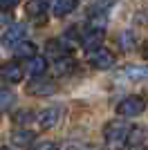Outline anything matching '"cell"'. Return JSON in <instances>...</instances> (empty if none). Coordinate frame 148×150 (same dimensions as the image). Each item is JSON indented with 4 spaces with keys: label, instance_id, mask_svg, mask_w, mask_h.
I'll use <instances>...</instances> for the list:
<instances>
[{
    "label": "cell",
    "instance_id": "obj_1",
    "mask_svg": "<svg viewBox=\"0 0 148 150\" xmlns=\"http://www.w3.org/2000/svg\"><path fill=\"white\" fill-rule=\"evenodd\" d=\"M146 110V101L142 96H126L117 103V114L119 117H139Z\"/></svg>",
    "mask_w": 148,
    "mask_h": 150
},
{
    "label": "cell",
    "instance_id": "obj_2",
    "mask_svg": "<svg viewBox=\"0 0 148 150\" xmlns=\"http://www.w3.org/2000/svg\"><path fill=\"white\" fill-rule=\"evenodd\" d=\"M88 63H90L94 69H110V67H115L117 58H115V54H112L110 50L97 47V50H92L88 54Z\"/></svg>",
    "mask_w": 148,
    "mask_h": 150
},
{
    "label": "cell",
    "instance_id": "obj_3",
    "mask_svg": "<svg viewBox=\"0 0 148 150\" xmlns=\"http://www.w3.org/2000/svg\"><path fill=\"white\" fill-rule=\"evenodd\" d=\"M25 36H27V25L25 23H11L5 29V34H2V45L14 50L20 40H25Z\"/></svg>",
    "mask_w": 148,
    "mask_h": 150
},
{
    "label": "cell",
    "instance_id": "obj_4",
    "mask_svg": "<svg viewBox=\"0 0 148 150\" xmlns=\"http://www.w3.org/2000/svg\"><path fill=\"white\" fill-rule=\"evenodd\" d=\"M126 134H128V125L123 121H108L103 125V139L108 144H121L126 141Z\"/></svg>",
    "mask_w": 148,
    "mask_h": 150
},
{
    "label": "cell",
    "instance_id": "obj_5",
    "mask_svg": "<svg viewBox=\"0 0 148 150\" xmlns=\"http://www.w3.org/2000/svg\"><path fill=\"white\" fill-rule=\"evenodd\" d=\"M27 92H29L31 96H49V94L56 92V85H54V81H49V79L34 76L31 83L27 85Z\"/></svg>",
    "mask_w": 148,
    "mask_h": 150
},
{
    "label": "cell",
    "instance_id": "obj_6",
    "mask_svg": "<svg viewBox=\"0 0 148 150\" xmlns=\"http://www.w3.org/2000/svg\"><path fill=\"white\" fill-rule=\"evenodd\" d=\"M23 74H25V69L16 61H7V63L0 65V79L5 83H20Z\"/></svg>",
    "mask_w": 148,
    "mask_h": 150
},
{
    "label": "cell",
    "instance_id": "obj_7",
    "mask_svg": "<svg viewBox=\"0 0 148 150\" xmlns=\"http://www.w3.org/2000/svg\"><path fill=\"white\" fill-rule=\"evenodd\" d=\"M58 119H61V108H47V110H43V112L36 114V121H38V125H41L43 130L54 128V125L58 123Z\"/></svg>",
    "mask_w": 148,
    "mask_h": 150
},
{
    "label": "cell",
    "instance_id": "obj_8",
    "mask_svg": "<svg viewBox=\"0 0 148 150\" xmlns=\"http://www.w3.org/2000/svg\"><path fill=\"white\" fill-rule=\"evenodd\" d=\"M34 141H36V132L27 130V128H16L11 132V144L16 148H29L34 146Z\"/></svg>",
    "mask_w": 148,
    "mask_h": 150
},
{
    "label": "cell",
    "instance_id": "obj_9",
    "mask_svg": "<svg viewBox=\"0 0 148 150\" xmlns=\"http://www.w3.org/2000/svg\"><path fill=\"white\" fill-rule=\"evenodd\" d=\"M144 141H146V130H144L142 125L128 128V134H126V141H123L128 148H142Z\"/></svg>",
    "mask_w": 148,
    "mask_h": 150
},
{
    "label": "cell",
    "instance_id": "obj_10",
    "mask_svg": "<svg viewBox=\"0 0 148 150\" xmlns=\"http://www.w3.org/2000/svg\"><path fill=\"white\" fill-rule=\"evenodd\" d=\"M74 67H76V61H74L70 54H63V56H56V58H54V74H56V76L70 74Z\"/></svg>",
    "mask_w": 148,
    "mask_h": 150
},
{
    "label": "cell",
    "instance_id": "obj_11",
    "mask_svg": "<svg viewBox=\"0 0 148 150\" xmlns=\"http://www.w3.org/2000/svg\"><path fill=\"white\" fill-rule=\"evenodd\" d=\"M79 5V0H54V5H52V13H54L56 18H63V16H68L76 9Z\"/></svg>",
    "mask_w": 148,
    "mask_h": 150
},
{
    "label": "cell",
    "instance_id": "obj_12",
    "mask_svg": "<svg viewBox=\"0 0 148 150\" xmlns=\"http://www.w3.org/2000/svg\"><path fill=\"white\" fill-rule=\"evenodd\" d=\"M47 58L45 56H31L29 61H27V72H29L31 76H43L45 72H47Z\"/></svg>",
    "mask_w": 148,
    "mask_h": 150
},
{
    "label": "cell",
    "instance_id": "obj_13",
    "mask_svg": "<svg viewBox=\"0 0 148 150\" xmlns=\"http://www.w3.org/2000/svg\"><path fill=\"white\" fill-rule=\"evenodd\" d=\"M36 45L29 43V40H20L16 47H14V56L16 58H25V61H29L31 56H36Z\"/></svg>",
    "mask_w": 148,
    "mask_h": 150
},
{
    "label": "cell",
    "instance_id": "obj_14",
    "mask_svg": "<svg viewBox=\"0 0 148 150\" xmlns=\"http://www.w3.org/2000/svg\"><path fill=\"white\" fill-rule=\"evenodd\" d=\"M47 7H49V0H27L25 11H27V16H31V18H38V16H43V13L47 11Z\"/></svg>",
    "mask_w": 148,
    "mask_h": 150
},
{
    "label": "cell",
    "instance_id": "obj_15",
    "mask_svg": "<svg viewBox=\"0 0 148 150\" xmlns=\"http://www.w3.org/2000/svg\"><path fill=\"white\" fill-rule=\"evenodd\" d=\"M123 76L130 79V81H148V65L146 67H139V65H128L123 69Z\"/></svg>",
    "mask_w": 148,
    "mask_h": 150
},
{
    "label": "cell",
    "instance_id": "obj_16",
    "mask_svg": "<svg viewBox=\"0 0 148 150\" xmlns=\"http://www.w3.org/2000/svg\"><path fill=\"white\" fill-rule=\"evenodd\" d=\"M14 103H16V94H14L11 90H7V88H0V114L7 112V110H11Z\"/></svg>",
    "mask_w": 148,
    "mask_h": 150
},
{
    "label": "cell",
    "instance_id": "obj_17",
    "mask_svg": "<svg viewBox=\"0 0 148 150\" xmlns=\"http://www.w3.org/2000/svg\"><path fill=\"white\" fill-rule=\"evenodd\" d=\"M47 52L54 56H63L68 54V45H63V40H47Z\"/></svg>",
    "mask_w": 148,
    "mask_h": 150
},
{
    "label": "cell",
    "instance_id": "obj_18",
    "mask_svg": "<svg viewBox=\"0 0 148 150\" xmlns=\"http://www.w3.org/2000/svg\"><path fill=\"white\" fill-rule=\"evenodd\" d=\"M34 119H36V114L31 112V110H18V112L14 114V121H16V123H20V125L29 123V121H34Z\"/></svg>",
    "mask_w": 148,
    "mask_h": 150
},
{
    "label": "cell",
    "instance_id": "obj_19",
    "mask_svg": "<svg viewBox=\"0 0 148 150\" xmlns=\"http://www.w3.org/2000/svg\"><path fill=\"white\" fill-rule=\"evenodd\" d=\"M119 45H121L123 50H128L135 45V36L130 34V31H121V36H119Z\"/></svg>",
    "mask_w": 148,
    "mask_h": 150
},
{
    "label": "cell",
    "instance_id": "obj_20",
    "mask_svg": "<svg viewBox=\"0 0 148 150\" xmlns=\"http://www.w3.org/2000/svg\"><path fill=\"white\" fill-rule=\"evenodd\" d=\"M20 0H0V9H5V11H9V9H14V7L18 5Z\"/></svg>",
    "mask_w": 148,
    "mask_h": 150
},
{
    "label": "cell",
    "instance_id": "obj_21",
    "mask_svg": "<svg viewBox=\"0 0 148 150\" xmlns=\"http://www.w3.org/2000/svg\"><path fill=\"white\" fill-rule=\"evenodd\" d=\"M34 150H58V146L52 144V141H43V144H38Z\"/></svg>",
    "mask_w": 148,
    "mask_h": 150
},
{
    "label": "cell",
    "instance_id": "obj_22",
    "mask_svg": "<svg viewBox=\"0 0 148 150\" xmlns=\"http://www.w3.org/2000/svg\"><path fill=\"white\" fill-rule=\"evenodd\" d=\"M7 20H9V13H0V25H2V23H7Z\"/></svg>",
    "mask_w": 148,
    "mask_h": 150
},
{
    "label": "cell",
    "instance_id": "obj_23",
    "mask_svg": "<svg viewBox=\"0 0 148 150\" xmlns=\"http://www.w3.org/2000/svg\"><path fill=\"white\" fill-rule=\"evenodd\" d=\"M142 54H144V58H146V61H148V43L144 45V50H142Z\"/></svg>",
    "mask_w": 148,
    "mask_h": 150
},
{
    "label": "cell",
    "instance_id": "obj_24",
    "mask_svg": "<svg viewBox=\"0 0 148 150\" xmlns=\"http://www.w3.org/2000/svg\"><path fill=\"white\" fill-rule=\"evenodd\" d=\"M0 150H11V148H0Z\"/></svg>",
    "mask_w": 148,
    "mask_h": 150
},
{
    "label": "cell",
    "instance_id": "obj_25",
    "mask_svg": "<svg viewBox=\"0 0 148 150\" xmlns=\"http://www.w3.org/2000/svg\"><path fill=\"white\" fill-rule=\"evenodd\" d=\"M72 150H83V148H72Z\"/></svg>",
    "mask_w": 148,
    "mask_h": 150
}]
</instances>
